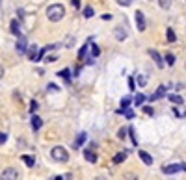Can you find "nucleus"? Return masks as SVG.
<instances>
[{"instance_id":"nucleus-1","label":"nucleus","mask_w":186,"mask_h":180,"mask_svg":"<svg viewBox=\"0 0 186 180\" xmlns=\"http://www.w3.org/2000/svg\"><path fill=\"white\" fill-rule=\"evenodd\" d=\"M65 17V7L61 4H52L47 7V19L52 20V22H58Z\"/></svg>"},{"instance_id":"nucleus-2","label":"nucleus","mask_w":186,"mask_h":180,"mask_svg":"<svg viewBox=\"0 0 186 180\" xmlns=\"http://www.w3.org/2000/svg\"><path fill=\"white\" fill-rule=\"evenodd\" d=\"M50 156H52L56 162H61V164H65V162L69 160V152H67L63 147H54V149L50 151Z\"/></svg>"},{"instance_id":"nucleus-3","label":"nucleus","mask_w":186,"mask_h":180,"mask_svg":"<svg viewBox=\"0 0 186 180\" xmlns=\"http://www.w3.org/2000/svg\"><path fill=\"white\" fill-rule=\"evenodd\" d=\"M17 178H19V173L13 167H7L0 173V180H17Z\"/></svg>"},{"instance_id":"nucleus-4","label":"nucleus","mask_w":186,"mask_h":180,"mask_svg":"<svg viewBox=\"0 0 186 180\" xmlns=\"http://www.w3.org/2000/svg\"><path fill=\"white\" fill-rule=\"evenodd\" d=\"M179 171H183V164H170V165H164V167H162V173H164V175H175V173H179Z\"/></svg>"},{"instance_id":"nucleus-5","label":"nucleus","mask_w":186,"mask_h":180,"mask_svg":"<svg viewBox=\"0 0 186 180\" xmlns=\"http://www.w3.org/2000/svg\"><path fill=\"white\" fill-rule=\"evenodd\" d=\"M134 19H136V26H138V32H143V30H145V26H147V22H145V15H143V11H136V15H134Z\"/></svg>"},{"instance_id":"nucleus-6","label":"nucleus","mask_w":186,"mask_h":180,"mask_svg":"<svg viewBox=\"0 0 186 180\" xmlns=\"http://www.w3.org/2000/svg\"><path fill=\"white\" fill-rule=\"evenodd\" d=\"M149 54H151V58L155 59V63H157V67H158V69H162V67L166 65V63H164V59L160 58V54H158L157 50H153V48H151V50H149Z\"/></svg>"},{"instance_id":"nucleus-7","label":"nucleus","mask_w":186,"mask_h":180,"mask_svg":"<svg viewBox=\"0 0 186 180\" xmlns=\"http://www.w3.org/2000/svg\"><path fill=\"white\" fill-rule=\"evenodd\" d=\"M114 35H116L117 41H125V39H127V30H125L123 26H117V28L114 30Z\"/></svg>"},{"instance_id":"nucleus-8","label":"nucleus","mask_w":186,"mask_h":180,"mask_svg":"<svg viewBox=\"0 0 186 180\" xmlns=\"http://www.w3.org/2000/svg\"><path fill=\"white\" fill-rule=\"evenodd\" d=\"M138 156L142 158V162H143L145 165H153V156H151V154H147L145 151H138Z\"/></svg>"},{"instance_id":"nucleus-9","label":"nucleus","mask_w":186,"mask_h":180,"mask_svg":"<svg viewBox=\"0 0 186 180\" xmlns=\"http://www.w3.org/2000/svg\"><path fill=\"white\" fill-rule=\"evenodd\" d=\"M26 50H28L26 39H24V37H19V41H17V52H19V54H24Z\"/></svg>"},{"instance_id":"nucleus-10","label":"nucleus","mask_w":186,"mask_h":180,"mask_svg":"<svg viewBox=\"0 0 186 180\" xmlns=\"http://www.w3.org/2000/svg\"><path fill=\"white\" fill-rule=\"evenodd\" d=\"M30 125H32L34 130H39V128L43 126V121H41V117H37L35 113H32V121H30Z\"/></svg>"},{"instance_id":"nucleus-11","label":"nucleus","mask_w":186,"mask_h":180,"mask_svg":"<svg viewBox=\"0 0 186 180\" xmlns=\"http://www.w3.org/2000/svg\"><path fill=\"white\" fill-rule=\"evenodd\" d=\"M164 95H166V86H158L157 93H155V95H151L149 99H151V100H158V99H162Z\"/></svg>"},{"instance_id":"nucleus-12","label":"nucleus","mask_w":186,"mask_h":180,"mask_svg":"<svg viewBox=\"0 0 186 180\" xmlns=\"http://www.w3.org/2000/svg\"><path fill=\"white\" fill-rule=\"evenodd\" d=\"M84 158H86L89 164H95V162H97V154H95L93 151H89V149H86V151H84Z\"/></svg>"},{"instance_id":"nucleus-13","label":"nucleus","mask_w":186,"mask_h":180,"mask_svg":"<svg viewBox=\"0 0 186 180\" xmlns=\"http://www.w3.org/2000/svg\"><path fill=\"white\" fill-rule=\"evenodd\" d=\"M11 33H13V35H17V37L20 35V24H19V20H17V19H13V20H11Z\"/></svg>"},{"instance_id":"nucleus-14","label":"nucleus","mask_w":186,"mask_h":180,"mask_svg":"<svg viewBox=\"0 0 186 180\" xmlns=\"http://www.w3.org/2000/svg\"><path fill=\"white\" fill-rule=\"evenodd\" d=\"M20 160H22L28 167H34V164H35V158H34V156H28V154H22Z\"/></svg>"},{"instance_id":"nucleus-15","label":"nucleus","mask_w":186,"mask_h":180,"mask_svg":"<svg viewBox=\"0 0 186 180\" xmlns=\"http://www.w3.org/2000/svg\"><path fill=\"white\" fill-rule=\"evenodd\" d=\"M58 76L63 78L65 82H71V71H69V69H61V71L58 72Z\"/></svg>"},{"instance_id":"nucleus-16","label":"nucleus","mask_w":186,"mask_h":180,"mask_svg":"<svg viewBox=\"0 0 186 180\" xmlns=\"http://www.w3.org/2000/svg\"><path fill=\"white\" fill-rule=\"evenodd\" d=\"M28 58H30L32 61H35V58H37V46H35V45H32V46L28 48Z\"/></svg>"},{"instance_id":"nucleus-17","label":"nucleus","mask_w":186,"mask_h":180,"mask_svg":"<svg viewBox=\"0 0 186 180\" xmlns=\"http://www.w3.org/2000/svg\"><path fill=\"white\" fill-rule=\"evenodd\" d=\"M86 138H88V136H86L84 132H82V134H78V136H76V139H75V147H76V149H78V147H82V143L86 141Z\"/></svg>"},{"instance_id":"nucleus-18","label":"nucleus","mask_w":186,"mask_h":180,"mask_svg":"<svg viewBox=\"0 0 186 180\" xmlns=\"http://www.w3.org/2000/svg\"><path fill=\"white\" fill-rule=\"evenodd\" d=\"M166 37H168V41H170V43H175V39H177V35H175V32H173L171 28H168V30H166Z\"/></svg>"},{"instance_id":"nucleus-19","label":"nucleus","mask_w":186,"mask_h":180,"mask_svg":"<svg viewBox=\"0 0 186 180\" xmlns=\"http://www.w3.org/2000/svg\"><path fill=\"white\" fill-rule=\"evenodd\" d=\"M168 100H171L173 104H183L184 102L183 97H179V95H168Z\"/></svg>"},{"instance_id":"nucleus-20","label":"nucleus","mask_w":186,"mask_h":180,"mask_svg":"<svg viewBox=\"0 0 186 180\" xmlns=\"http://www.w3.org/2000/svg\"><path fill=\"white\" fill-rule=\"evenodd\" d=\"M130 102H132L130 97H123V99H121V110H127V108L130 106Z\"/></svg>"},{"instance_id":"nucleus-21","label":"nucleus","mask_w":186,"mask_h":180,"mask_svg":"<svg viewBox=\"0 0 186 180\" xmlns=\"http://www.w3.org/2000/svg\"><path fill=\"white\" fill-rule=\"evenodd\" d=\"M125 158H127V154H125V152H119V154L114 156V164H123Z\"/></svg>"},{"instance_id":"nucleus-22","label":"nucleus","mask_w":186,"mask_h":180,"mask_svg":"<svg viewBox=\"0 0 186 180\" xmlns=\"http://www.w3.org/2000/svg\"><path fill=\"white\" fill-rule=\"evenodd\" d=\"M88 48H89V46H88V45H84V46L78 50V59H84V58H86V54H88Z\"/></svg>"},{"instance_id":"nucleus-23","label":"nucleus","mask_w":186,"mask_h":180,"mask_svg":"<svg viewBox=\"0 0 186 180\" xmlns=\"http://www.w3.org/2000/svg\"><path fill=\"white\" fill-rule=\"evenodd\" d=\"M134 102H136L138 106H140V104H143V102H145V95H143V93H138V95L134 97Z\"/></svg>"},{"instance_id":"nucleus-24","label":"nucleus","mask_w":186,"mask_h":180,"mask_svg":"<svg viewBox=\"0 0 186 180\" xmlns=\"http://www.w3.org/2000/svg\"><path fill=\"white\" fill-rule=\"evenodd\" d=\"M93 15H95L93 7H91V6H88V7L84 9V17H86V19H89V17H93Z\"/></svg>"},{"instance_id":"nucleus-25","label":"nucleus","mask_w":186,"mask_h":180,"mask_svg":"<svg viewBox=\"0 0 186 180\" xmlns=\"http://www.w3.org/2000/svg\"><path fill=\"white\" fill-rule=\"evenodd\" d=\"M164 59H166V63H168L170 67H171V65H175V56H173V54H166V58H164Z\"/></svg>"},{"instance_id":"nucleus-26","label":"nucleus","mask_w":186,"mask_h":180,"mask_svg":"<svg viewBox=\"0 0 186 180\" xmlns=\"http://www.w3.org/2000/svg\"><path fill=\"white\" fill-rule=\"evenodd\" d=\"M119 113H125V117H127V119H134V112H132V110H129V108H127V110H119Z\"/></svg>"},{"instance_id":"nucleus-27","label":"nucleus","mask_w":186,"mask_h":180,"mask_svg":"<svg viewBox=\"0 0 186 180\" xmlns=\"http://www.w3.org/2000/svg\"><path fill=\"white\" fill-rule=\"evenodd\" d=\"M158 4H160V7H162V9H170L171 0H158Z\"/></svg>"},{"instance_id":"nucleus-28","label":"nucleus","mask_w":186,"mask_h":180,"mask_svg":"<svg viewBox=\"0 0 186 180\" xmlns=\"http://www.w3.org/2000/svg\"><path fill=\"white\" fill-rule=\"evenodd\" d=\"M127 132H129V128H119L117 138H119V139H125V138H127Z\"/></svg>"},{"instance_id":"nucleus-29","label":"nucleus","mask_w":186,"mask_h":180,"mask_svg":"<svg viewBox=\"0 0 186 180\" xmlns=\"http://www.w3.org/2000/svg\"><path fill=\"white\" fill-rule=\"evenodd\" d=\"M99 54H101V48H99L97 45H93V46H91V56H93V58H97Z\"/></svg>"},{"instance_id":"nucleus-30","label":"nucleus","mask_w":186,"mask_h":180,"mask_svg":"<svg viewBox=\"0 0 186 180\" xmlns=\"http://www.w3.org/2000/svg\"><path fill=\"white\" fill-rule=\"evenodd\" d=\"M145 84H147V76H143V74H140V76H138V86H142V87H143Z\"/></svg>"},{"instance_id":"nucleus-31","label":"nucleus","mask_w":186,"mask_h":180,"mask_svg":"<svg viewBox=\"0 0 186 180\" xmlns=\"http://www.w3.org/2000/svg\"><path fill=\"white\" fill-rule=\"evenodd\" d=\"M37 106H39V104H37L35 100H32V102H30V113H35V112H37Z\"/></svg>"},{"instance_id":"nucleus-32","label":"nucleus","mask_w":186,"mask_h":180,"mask_svg":"<svg viewBox=\"0 0 186 180\" xmlns=\"http://www.w3.org/2000/svg\"><path fill=\"white\" fill-rule=\"evenodd\" d=\"M143 113H145V115H153V113H155V110H153L151 106H143Z\"/></svg>"},{"instance_id":"nucleus-33","label":"nucleus","mask_w":186,"mask_h":180,"mask_svg":"<svg viewBox=\"0 0 186 180\" xmlns=\"http://www.w3.org/2000/svg\"><path fill=\"white\" fill-rule=\"evenodd\" d=\"M7 141V134H4V132H0V145H4Z\"/></svg>"},{"instance_id":"nucleus-34","label":"nucleus","mask_w":186,"mask_h":180,"mask_svg":"<svg viewBox=\"0 0 186 180\" xmlns=\"http://www.w3.org/2000/svg\"><path fill=\"white\" fill-rule=\"evenodd\" d=\"M117 4H119V6H130L132 0H117Z\"/></svg>"},{"instance_id":"nucleus-35","label":"nucleus","mask_w":186,"mask_h":180,"mask_svg":"<svg viewBox=\"0 0 186 180\" xmlns=\"http://www.w3.org/2000/svg\"><path fill=\"white\" fill-rule=\"evenodd\" d=\"M129 87H130V91L136 89V86H134V78H129Z\"/></svg>"},{"instance_id":"nucleus-36","label":"nucleus","mask_w":186,"mask_h":180,"mask_svg":"<svg viewBox=\"0 0 186 180\" xmlns=\"http://www.w3.org/2000/svg\"><path fill=\"white\" fill-rule=\"evenodd\" d=\"M71 4H73L75 7H80V0H71Z\"/></svg>"},{"instance_id":"nucleus-37","label":"nucleus","mask_w":186,"mask_h":180,"mask_svg":"<svg viewBox=\"0 0 186 180\" xmlns=\"http://www.w3.org/2000/svg\"><path fill=\"white\" fill-rule=\"evenodd\" d=\"M112 19V15L110 13H106V15H102V20H110Z\"/></svg>"},{"instance_id":"nucleus-38","label":"nucleus","mask_w":186,"mask_h":180,"mask_svg":"<svg viewBox=\"0 0 186 180\" xmlns=\"http://www.w3.org/2000/svg\"><path fill=\"white\" fill-rule=\"evenodd\" d=\"M48 89H50V91H58V86H54V84H50V86H48Z\"/></svg>"},{"instance_id":"nucleus-39","label":"nucleus","mask_w":186,"mask_h":180,"mask_svg":"<svg viewBox=\"0 0 186 180\" xmlns=\"http://www.w3.org/2000/svg\"><path fill=\"white\" fill-rule=\"evenodd\" d=\"M2 76H4V67L0 65V78H2Z\"/></svg>"},{"instance_id":"nucleus-40","label":"nucleus","mask_w":186,"mask_h":180,"mask_svg":"<svg viewBox=\"0 0 186 180\" xmlns=\"http://www.w3.org/2000/svg\"><path fill=\"white\" fill-rule=\"evenodd\" d=\"M54 180H63L61 177H54Z\"/></svg>"},{"instance_id":"nucleus-41","label":"nucleus","mask_w":186,"mask_h":180,"mask_svg":"<svg viewBox=\"0 0 186 180\" xmlns=\"http://www.w3.org/2000/svg\"><path fill=\"white\" fill-rule=\"evenodd\" d=\"M183 169H184V171H186V164H184V165H183Z\"/></svg>"}]
</instances>
